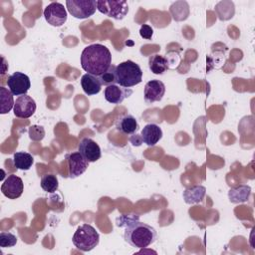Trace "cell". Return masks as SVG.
Masks as SVG:
<instances>
[{"label": "cell", "mask_w": 255, "mask_h": 255, "mask_svg": "<svg viewBox=\"0 0 255 255\" xmlns=\"http://www.w3.org/2000/svg\"><path fill=\"white\" fill-rule=\"evenodd\" d=\"M112 65V54L102 44L87 46L81 54V66L84 71L94 76H101Z\"/></svg>", "instance_id": "1"}, {"label": "cell", "mask_w": 255, "mask_h": 255, "mask_svg": "<svg viewBox=\"0 0 255 255\" xmlns=\"http://www.w3.org/2000/svg\"><path fill=\"white\" fill-rule=\"evenodd\" d=\"M124 238L131 247L144 249L155 242L157 233L153 227L146 223L137 220H128L125 229Z\"/></svg>", "instance_id": "2"}, {"label": "cell", "mask_w": 255, "mask_h": 255, "mask_svg": "<svg viewBox=\"0 0 255 255\" xmlns=\"http://www.w3.org/2000/svg\"><path fill=\"white\" fill-rule=\"evenodd\" d=\"M142 80V71L133 61L128 60L116 66V84L130 88L138 85Z\"/></svg>", "instance_id": "3"}, {"label": "cell", "mask_w": 255, "mask_h": 255, "mask_svg": "<svg viewBox=\"0 0 255 255\" xmlns=\"http://www.w3.org/2000/svg\"><path fill=\"white\" fill-rule=\"evenodd\" d=\"M72 242L80 251L89 252L98 246L100 242V235L92 225L83 224L75 231Z\"/></svg>", "instance_id": "4"}, {"label": "cell", "mask_w": 255, "mask_h": 255, "mask_svg": "<svg viewBox=\"0 0 255 255\" xmlns=\"http://www.w3.org/2000/svg\"><path fill=\"white\" fill-rule=\"evenodd\" d=\"M97 10L115 20H123L128 12V4L124 0H100L97 1Z\"/></svg>", "instance_id": "5"}, {"label": "cell", "mask_w": 255, "mask_h": 255, "mask_svg": "<svg viewBox=\"0 0 255 255\" xmlns=\"http://www.w3.org/2000/svg\"><path fill=\"white\" fill-rule=\"evenodd\" d=\"M66 7L69 13L77 19H86L93 16L97 10L95 0H67Z\"/></svg>", "instance_id": "6"}, {"label": "cell", "mask_w": 255, "mask_h": 255, "mask_svg": "<svg viewBox=\"0 0 255 255\" xmlns=\"http://www.w3.org/2000/svg\"><path fill=\"white\" fill-rule=\"evenodd\" d=\"M44 17L51 26L60 27L67 21L68 14L63 4L59 2H52L46 6L44 10Z\"/></svg>", "instance_id": "7"}, {"label": "cell", "mask_w": 255, "mask_h": 255, "mask_svg": "<svg viewBox=\"0 0 255 255\" xmlns=\"http://www.w3.org/2000/svg\"><path fill=\"white\" fill-rule=\"evenodd\" d=\"M7 86L13 96L26 95L31 87L29 77L21 72H15L7 79Z\"/></svg>", "instance_id": "8"}, {"label": "cell", "mask_w": 255, "mask_h": 255, "mask_svg": "<svg viewBox=\"0 0 255 255\" xmlns=\"http://www.w3.org/2000/svg\"><path fill=\"white\" fill-rule=\"evenodd\" d=\"M24 191V183L23 180L15 175L10 174L8 177L3 181L1 185V192L4 196L9 199H16L19 198Z\"/></svg>", "instance_id": "9"}, {"label": "cell", "mask_w": 255, "mask_h": 255, "mask_svg": "<svg viewBox=\"0 0 255 255\" xmlns=\"http://www.w3.org/2000/svg\"><path fill=\"white\" fill-rule=\"evenodd\" d=\"M36 111V102L32 97L28 95L19 96L14 104L13 112L15 117L21 118V119H28Z\"/></svg>", "instance_id": "10"}, {"label": "cell", "mask_w": 255, "mask_h": 255, "mask_svg": "<svg viewBox=\"0 0 255 255\" xmlns=\"http://www.w3.org/2000/svg\"><path fill=\"white\" fill-rule=\"evenodd\" d=\"M66 159L68 161V169H69V176L71 178H75L83 174L90 162H88L85 157L79 152L75 151L66 155Z\"/></svg>", "instance_id": "11"}, {"label": "cell", "mask_w": 255, "mask_h": 255, "mask_svg": "<svg viewBox=\"0 0 255 255\" xmlns=\"http://www.w3.org/2000/svg\"><path fill=\"white\" fill-rule=\"evenodd\" d=\"M78 151L85 157L88 162H95L101 157V147L92 138H83L78 146Z\"/></svg>", "instance_id": "12"}, {"label": "cell", "mask_w": 255, "mask_h": 255, "mask_svg": "<svg viewBox=\"0 0 255 255\" xmlns=\"http://www.w3.org/2000/svg\"><path fill=\"white\" fill-rule=\"evenodd\" d=\"M165 93V86L159 80H151L144 86L143 96L146 104H152L159 102L163 98Z\"/></svg>", "instance_id": "13"}, {"label": "cell", "mask_w": 255, "mask_h": 255, "mask_svg": "<svg viewBox=\"0 0 255 255\" xmlns=\"http://www.w3.org/2000/svg\"><path fill=\"white\" fill-rule=\"evenodd\" d=\"M132 93L131 90H128V88L121 87L117 84L107 86L104 91V96L107 102L115 105L121 104L126 98L129 97V95Z\"/></svg>", "instance_id": "14"}, {"label": "cell", "mask_w": 255, "mask_h": 255, "mask_svg": "<svg viewBox=\"0 0 255 255\" xmlns=\"http://www.w3.org/2000/svg\"><path fill=\"white\" fill-rule=\"evenodd\" d=\"M140 136L142 141L148 145L153 146L155 145L162 137V130L161 128L155 124H148L143 127L140 132Z\"/></svg>", "instance_id": "15"}, {"label": "cell", "mask_w": 255, "mask_h": 255, "mask_svg": "<svg viewBox=\"0 0 255 255\" xmlns=\"http://www.w3.org/2000/svg\"><path fill=\"white\" fill-rule=\"evenodd\" d=\"M81 86L85 94L88 96H94L100 93L102 89V84L99 77L86 73L81 78Z\"/></svg>", "instance_id": "16"}, {"label": "cell", "mask_w": 255, "mask_h": 255, "mask_svg": "<svg viewBox=\"0 0 255 255\" xmlns=\"http://www.w3.org/2000/svg\"><path fill=\"white\" fill-rule=\"evenodd\" d=\"M116 128L119 131L125 134H132L137 129L138 124L133 116L127 114L118 119L116 123Z\"/></svg>", "instance_id": "17"}, {"label": "cell", "mask_w": 255, "mask_h": 255, "mask_svg": "<svg viewBox=\"0 0 255 255\" xmlns=\"http://www.w3.org/2000/svg\"><path fill=\"white\" fill-rule=\"evenodd\" d=\"M206 189L202 185H195L189 187L183 191V199L188 204H194L200 202L205 196Z\"/></svg>", "instance_id": "18"}, {"label": "cell", "mask_w": 255, "mask_h": 255, "mask_svg": "<svg viewBox=\"0 0 255 255\" xmlns=\"http://www.w3.org/2000/svg\"><path fill=\"white\" fill-rule=\"evenodd\" d=\"M149 70L155 75H161L168 69V61L164 56L154 54L148 59Z\"/></svg>", "instance_id": "19"}, {"label": "cell", "mask_w": 255, "mask_h": 255, "mask_svg": "<svg viewBox=\"0 0 255 255\" xmlns=\"http://www.w3.org/2000/svg\"><path fill=\"white\" fill-rule=\"evenodd\" d=\"M251 193V188L248 185H239L231 188L228 192V197L232 203H241L248 200Z\"/></svg>", "instance_id": "20"}, {"label": "cell", "mask_w": 255, "mask_h": 255, "mask_svg": "<svg viewBox=\"0 0 255 255\" xmlns=\"http://www.w3.org/2000/svg\"><path fill=\"white\" fill-rule=\"evenodd\" d=\"M13 162L16 168L22 170H28L34 162L33 156L26 151H18L13 155Z\"/></svg>", "instance_id": "21"}, {"label": "cell", "mask_w": 255, "mask_h": 255, "mask_svg": "<svg viewBox=\"0 0 255 255\" xmlns=\"http://www.w3.org/2000/svg\"><path fill=\"white\" fill-rule=\"evenodd\" d=\"M0 114L4 115L9 113L14 108V99L13 94L4 87H0Z\"/></svg>", "instance_id": "22"}, {"label": "cell", "mask_w": 255, "mask_h": 255, "mask_svg": "<svg viewBox=\"0 0 255 255\" xmlns=\"http://www.w3.org/2000/svg\"><path fill=\"white\" fill-rule=\"evenodd\" d=\"M40 184H41L42 189L49 193L55 192L59 187V181H58L57 176L54 174H51V173L43 175L41 178Z\"/></svg>", "instance_id": "23"}, {"label": "cell", "mask_w": 255, "mask_h": 255, "mask_svg": "<svg viewBox=\"0 0 255 255\" xmlns=\"http://www.w3.org/2000/svg\"><path fill=\"white\" fill-rule=\"evenodd\" d=\"M99 80H100L102 86L104 85L106 87L116 84V66H114L112 64L111 67L105 73H103L101 76H99Z\"/></svg>", "instance_id": "24"}, {"label": "cell", "mask_w": 255, "mask_h": 255, "mask_svg": "<svg viewBox=\"0 0 255 255\" xmlns=\"http://www.w3.org/2000/svg\"><path fill=\"white\" fill-rule=\"evenodd\" d=\"M17 243V237L11 232H4L0 233V247L7 248L13 247Z\"/></svg>", "instance_id": "25"}, {"label": "cell", "mask_w": 255, "mask_h": 255, "mask_svg": "<svg viewBox=\"0 0 255 255\" xmlns=\"http://www.w3.org/2000/svg\"><path fill=\"white\" fill-rule=\"evenodd\" d=\"M28 133H29V137L34 140V141H40L44 138L45 136V129L42 126H37V125H33L29 128L28 129Z\"/></svg>", "instance_id": "26"}, {"label": "cell", "mask_w": 255, "mask_h": 255, "mask_svg": "<svg viewBox=\"0 0 255 255\" xmlns=\"http://www.w3.org/2000/svg\"><path fill=\"white\" fill-rule=\"evenodd\" d=\"M152 34H153V30H152V28H151L149 25L143 24V25L140 26L139 35H140L141 38L146 39V40H149V39H151Z\"/></svg>", "instance_id": "27"}, {"label": "cell", "mask_w": 255, "mask_h": 255, "mask_svg": "<svg viewBox=\"0 0 255 255\" xmlns=\"http://www.w3.org/2000/svg\"><path fill=\"white\" fill-rule=\"evenodd\" d=\"M130 141L133 145H140L141 142H142V139H141V136L138 135V134H133V136L130 137Z\"/></svg>", "instance_id": "28"}]
</instances>
